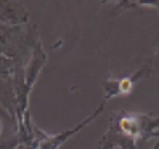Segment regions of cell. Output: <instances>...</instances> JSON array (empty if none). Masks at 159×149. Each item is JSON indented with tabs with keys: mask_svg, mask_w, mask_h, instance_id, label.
I'll list each match as a JSON object with an SVG mask.
<instances>
[{
	"mask_svg": "<svg viewBox=\"0 0 159 149\" xmlns=\"http://www.w3.org/2000/svg\"><path fill=\"white\" fill-rule=\"evenodd\" d=\"M134 8H153L159 11V0H120L116 2V11L134 10Z\"/></svg>",
	"mask_w": 159,
	"mask_h": 149,
	"instance_id": "obj_6",
	"label": "cell"
},
{
	"mask_svg": "<svg viewBox=\"0 0 159 149\" xmlns=\"http://www.w3.org/2000/svg\"><path fill=\"white\" fill-rule=\"evenodd\" d=\"M45 63H47V53L42 46V42L39 40L34 45L32 53H31L29 59H27L26 69H24V96L26 98H29Z\"/></svg>",
	"mask_w": 159,
	"mask_h": 149,
	"instance_id": "obj_3",
	"label": "cell"
},
{
	"mask_svg": "<svg viewBox=\"0 0 159 149\" xmlns=\"http://www.w3.org/2000/svg\"><path fill=\"white\" fill-rule=\"evenodd\" d=\"M0 117H3V119H8V120H11V117L10 116H8V112H7V111L2 107V106H0ZM11 122H13V120H11Z\"/></svg>",
	"mask_w": 159,
	"mask_h": 149,
	"instance_id": "obj_7",
	"label": "cell"
},
{
	"mask_svg": "<svg viewBox=\"0 0 159 149\" xmlns=\"http://www.w3.org/2000/svg\"><path fill=\"white\" fill-rule=\"evenodd\" d=\"M29 11L24 8L21 2H13V0H0V24L11 26V27H21L29 23Z\"/></svg>",
	"mask_w": 159,
	"mask_h": 149,
	"instance_id": "obj_4",
	"label": "cell"
},
{
	"mask_svg": "<svg viewBox=\"0 0 159 149\" xmlns=\"http://www.w3.org/2000/svg\"><path fill=\"white\" fill-rule=\"evenodd\" d=\"M124 135L143 143L149 138H159V117L142 112H117L111 117Z\"/></svg>",
	"mask_w": 159,
	"mask_h": 149,
	"instance_id": "obj_1",
	"label": "cell"
},
{
	"mask_svg": "<svg viewBox=\"0 0 159 149\" xmlns=\"http://www.w3.org/2000/svg\"><path fill=\"white\" fill-rule=\"evenodd\" d=\"M151 72H153V59L149 58L148 61L143 63V66L140 68L138 71H135L134 74H130V76H127V77H122V79H117L119 93L120 95H129V93L134 90V87L137 85V83L142 79L148 77Z\"/></svg>",
	"mask_w": 159,
	"mask_h": 149,
	"instance_id": "obj_5",
	"label": "cell"
},
{
	"mask_svg": "<svg viewBox=\"0 0 159 149\" xmlns=\"http://www.w3.org/2000/svg\"><path fill=\"white\" fill-rule=\"evenodd\" d=\"M105 101H101V103L98 104V107L93 111V112L87 117V119H84L80 124H77L76 127H72V128H68V130H63V132L57 133V135H48V133H45L43 138L40 139L39 143H37L35 149H60L64 143L68 141L69 138H72L76 133H79L82 128H85L89 124H92L93 120H95L101 112H103V109H105Z\"/></svg>",
	"mask_w": 159,
	"mask_h": 149,
	"instance_id": "obj_2",
	"label": "cell"
}]
</instances>
